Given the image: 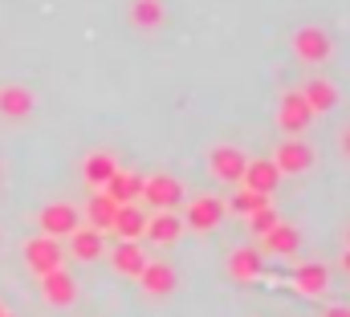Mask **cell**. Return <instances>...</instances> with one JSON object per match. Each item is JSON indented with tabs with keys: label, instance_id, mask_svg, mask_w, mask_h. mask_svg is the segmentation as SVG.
<instances>
[{
	"label": "cell",
	"instance_id": "6da1fadb",
	"mask_svg": "<svg viewBox=\"0 0 350 317\" xmlns=\"http://www.w3.org/2000/svg\"><path fill=\"white\" fill-rule=\"evenodd\" d=\"M143 199L159 212L183 208V183L175 175H151V179H143Z\"/></svg>",
	"mask_w": 350,
	"mask_h": 317
},
{
	"label": "cell",
	"instance_id": "7a4b0ae2",
	"mask_svg": "<svg viewBox=\"0 0 350 317\" xmlns=\"http://www.w3.org/2000/svg\"><path fill=\"white\" fill-rule=\"evenodd\" d=\"M293 53H297L301 61H326V57L334 53V41H330L326 29L310 25V29H297V33H293Z\"/></svg>",
	"mask_w": 350,
	"mask_h": 317
},
{
	"label": "cell",
	"instance_id": "3957f363",
	"mask_svg": "<svg viewBox=\"0 0 350 317\" xmlns=\"http://www.w3.org/2000/svg\"><path fill=\"white\" fill-rule=\"evenodd\" d=\"M310 118H314V110L306 106L301 89H289V94L281 98V106H277V126H281L285 135H301V130L310 126Z\"/></svg>",
	"mask_w": 350,
	"mask_h": 317
},
{
	"label": "cell",
	"instance_id": "277c9868",
	"mask_svg": "<svg viewBox=\"0 0 350 317\" xmlns=\"http://www.w3.org/2000/svg\"><path fill=\"white\" fill-rule=\"evenodd\" d=\"M37 224H41L45 236L62 240V236H70V232L78 228V208H74V204H49V208L37 212Z\"/></svg>",
	"mask_w": 350,
	"mask_h": 317
},
{
	"label": "cell",
	"instance_id": "5b68a950",
	"mask_svg": "<svg viewBox=\"0 0 350 317\" xmlns=\"http://www.w3.org/2000/svg\"><path fill=\"white\" fill-rule=\"evenodd\" d=\"M25 264H29L37 277H41V273H49V268H62V244L41 232L37 240H29V244H25Z\"/></svg>",
	"mask_w": 350,
	"mask_h": 317
},
{
	"label": "cell",
	"instance_id": "8992f818",
	"mask_svg": "<svg viewBox=\"0 0 350 317\" xmlns=\"http://www.w3.org/2000/svg\"><path fill=\"white\" fill-rule=\"evenodd\" d=\"M245 163H249V155H245L241 147H216V151L208 155V167H212V175H216L220 183H241Z\"/></svg>",
	"mask_w": 350,
	"mask_h": 317
},
{
	"label": "cell",
	"instance_id": "52a82bcc",
	"mask_svg": "<svg viewBox=\"0 0 350 317\" xmlns=\"http://www.w3.org/2000/svg\"><path fill=\"white\" fill-rule=\"evenodd\" d=\"M273 163H277V171H281V175H301V171H310V167H314V147H310V143L289 139V143H281V147H277Z\"/></svg>",
	"mask_w": 350,
	"mask_h": 317
},
{
	"label": "cell",
	"instance_id": "ba28073f",
	"mask_svg": "<svg viewBox=\"0 0 350 317\" xmlns=\"http://www.w3.org/2000/svg\"><path fill=\"white\" fill-rule=\"evenodd\" d=\"M98 191H106L114 204H139V199H143V175H135V171H122V167H118V171L98 187Z\"/></svg>",
	"mask_w": 350,
	"mask_h": 317
},
{
	"label": "cell",
	"instance_id": "9c48e42d",
	"mask_svg": "<svg viewBox=\"0 0 350 317\" xmlns=\"http://www.w3.org/2000/svg\"><path fill=\"white\" fill-rule=\"evenodd\" d=\"M224 204L216 199V195H200V199H191L187 204V228H196V232H212L220 220H224Z\"/></svg>",
	"mask_w": 350,
	"mask_h": 317
},
{
	"label": "cell",
	"instance_id": "30bf717a",
	"mask_svg": "<svg viewBox=\"0 0 350 317\" xmlns=\"http://www.w3.org/2000/svg\"><path fill=\"white\" fill-rule=\"evenodd\" d=\"M277 183H281V171H277V163H273V158H249V163H245L241 187H253V191L273 195V191H277Z\"/></svg>",
	"mask_w": 350,
	"mask_h": 317
},
{
	"label": "cell",
	"instance_id": "8fae6325",
	"mask_svg": "<svg viewBox=\"0 0 350 317\" xmlns=\"http://www.w3.org/2000/svg\"><path fill=\"white\" fill-rule=\"evenodd\" d=\"M183 220L175 216V212H155L151 220H147V228H143V236L151 240V244H159V248H172L175 240H183Z\"/></svg>",
	"mask_w": 350,
	"mask_h": 317
},
{
	"label": "cell",
	"instance_id": "7c38bea8",
	"mask_svg": "<svg viewBox=\"0 0 350 317\" xmlns=\"http://www.w3.org/2000/svg\"><path fill=\"white\" fill-rule=\"evenodd\" d=\"M41 293L49 305H70L78 297V285L66 268H49V273H41Z\"/></svg>",
	"mask_w": 350,
	"mask_h": 317
},
{
	"label": "cell",
	"instance_id": "4fadbf2b",
	"mask_svg": "<svg viewBox=\"0 0 350 317\" xmlns=\"http://www.w3.org/2000/svg\"><path fill=\"white\" fill-rule=\"evenodd\" d=\"M135 281H143V293H151V297H167V293H175V268L163 264V260H147L143 273H139Z\"/></svg>",
	"mask_w": 350,
	"mask_h": 317
},
{
	"label": "cell",
	"instance_id": "5bb4252c",
	"mask_svg": "<svg viewBox=\"0 0 350 317\" xmlns=\"http://www.w3.org/2000/svg\"><path fill=\"white\" fill-rule=\"evenodd\" d=\"M143 228H147L143 208H135V204H118L110 232H118V240H139V236H143Z\"/></svg>",
	"mask_w": 350,
	"mask_h": 317
},
{
	"label": "cell",
	"instance_id": "9a60e30c",
	"mask_svg": "<svg viewBox=\"0 0 350 317\" xmlns=\"http://www.w3.org/2000/svg\"><path fill=\"white\" fill-rule=\"evenodd\" d=\"M110 264H114L122 277H139V273H143V264H147L143 244H139V240H122V244L110 252Z\"/></svg>",
	"mask_w": 350,
	"mask_h": 317
},
{
	"label": "cell",
	"instance_id": "2e32d148",
	"mask_svg": "<svg viewBox=\"0 0 350 317\" xmlns=\"http://www.w3.org/2000/svg\"><path fill=\"white\" fill-rule=\"evenodd\" d=\"M293 285H297V293H306V297H322V293L330 289V268H326V264H301V268L293 273Z\"/></svg>",
	"mask_w": 350,
	"mask_h": 317
},
{
	"label": "cell",
	"instance_id": "e0dca14e",
	"mask_svg": "<svg viewBox=\"0 0 350 317\" xmlns=\"http://www.w3.org/2000/svg\"><path fill=\"white\" fill-rule=\"evenodd\" d=\"M261 252L257 248H232V256H228V277L232 281H257L261 277Z\"/></svg>",
	"mask_w": 350,
	"mask_h": 317
},
{
	"label": "cell",
	"instance_id": "ac0fdd59",
	"mask_svg": "<svg viewBox=\"0 0 350 317\" xmlns=\"http://www.w3.org/2000/svg\"><path fill=\"white\" fill-rule=\"evenodd\" d=\"M261 240H265V252H273V256H293V252H297V240H301V232H297L293 224H281V220H277V224H273Z\"/></svg>",
	"mask_w": 350,
	"mask_h": 317
},
{
	"label": "cell",
	"instance_id": "d6986e66",
	"mask_svg": "<svg viewBox=\"0 0 350 317\" xmlns=\"http://www.w3.org/2000/svg\"><path fill=\"white\" fill-rule=\"evenodd\" d=\"M0 114L4 118H29L33 114V94L25 85H0Z\"/></svg>",
	"mask_w": 350,
	"mask_h": 317
},
{
	"label": "cell",
	"instance_id": "ffe728a7",
	"mask_svg": "<svg viewBox=\"0 0 350 317\" xmlns=\"http://www.w3.org/2000/svg\"><path fill=\"white\" fill-rule=\"evenodd\" d=\"M301 98H306V106H310L314 114H326V110H334V102H338V89H334L326 78H314V81H306Z\"/></svg>",
	"mask_w": 350,
	"mask_h": 317
},
{
	"label": "cell",
	"instance_id": "44dd1931",
	"mask_svg": "<svg viewBox=\"0 0 350 317\" xmlns=\"http://www.w3.org/2000/svg\"><path fill=\"white\" fill-rule=\"evenodd\" d=\"M102 248H106V244H102V232H98V228H74V232H70V252H74L78 260H98Z\"/></svg>",
	"mask_w": 350,
	"mask_h": 317
},
{
	"label": "cell",
	"instance_id": "7402d4cb",
	"mask_svg": "<svg viewBox=\"0 0 350 317\" xmlns=\"http://www.w3.org/2000/svg\"><path fill=\"white\" fill-rule=\"evenodd\" d=\"M131 20L139 29H159L167 20V4L163 0H131Z\"/></svg>",
	"mask_w": 350,
	"mask_h": 317
},
{
	"label": "cell",
	"instance_id": "603a6c76",
	"mask_svg": "<svg viewBox=\"0 0 350 317\" xmlns=\"http://www.w3.org/2000/svg\"><path fill=\"white\" fill-rule=\"evenodd\" d=\"M114 171H118V163L106 155V151H94V155H86V163H82V179H86L90 187H102Z\"/></svg>",
	"mask_w": 350,
	"mask_h": 317
},
{
	"label": "cell",
	"instance_id": "cb8c5ba5",
	"mask_svg": "<svg viewBox=\"0 0 350 317\" xmlns=\"http://www.w3.org/2000/svg\"><path fill=\"white\" fill-rule=\"evenodd\" d=\"M114 212H118V204H114L106 191H98V195L86 204L90 228H98V232H110V224H114Z\"/></svg>",
	"mask_w": 350,
	"mask_h": 317
},
{
	"label": "cell",
	"instance_id": "d4e9b609",
	"mask_svg": "<svg viewBox=\"0 0 350 317\" xmlns=\"http://www.w3.org/2000/svg\"><path fill=\"white\" fill-rule=\"evenodd\" d=\"M265 204H269V195H265V191H253V187H241V191L232 195V204H228V208H232L237 216H253V212H257V208H265Z\"/></svg>",
	"mask_w": 350,
	"mask_h": 317
},
{
	"label": "cell",
	"instance_id": "484cf974",
	"mask_svg": "<svg viewBox=\"0 0 350 317\" xmlns=\"http://www.w3.org/2000/svg\"><path fill=\"white\" fill-rule=\"evenodd\" d=\"M277 220H281V216L273 212V204H265V208H257V212L249 216V224H253V232H257V236H265V232H269Z\"/></svg>",
	"mask_w": 350,
	"mask_h": 317
},
{
	"label": "cell",
	"instance_id": "4316f807",
	"mask_svg": "<svg viewBox=\"0 0 350 317\" xmlns=\"http://www.w3.org/2000/svg\"><path fill=\"white\" fill-rule=\"evenodd\" d=\"M322 317H350V309H347V305H330Z\"/></svg>",
	"mask_w": 350,
	"mask_h": 317
},
{
	"label": "cell",
	"instance_id": "83f0119b",
	"mask_svg": "<svg viewBox=\"0 0 350 317\" xmlns=\"http://www.w3.org/2000/svg\"><path fill=\"white\" fill-rule=\"evenodd\" d=\"M342 273H350V248H347V256H342Z\"/></svg>",
	"mask_w": 350,
	"mask_h": 317
},
{
	"label": "cell",
	"instance_id": "f1b7e54d",
	"mask_svg": "<svg viewBox=\"0 0 350 317\" xmlns=\"http://www.w3.org/2000/svg\"><path fill=\"white\" fill-rule=\"evenodd\" d=\"M342 147H347V155H350V130H347V135H342Z\"/></svg>",
	"mask_w": 350,
	"mask_h": 317
},
{
	"label": "cell",
	"instance_id": "f546056e",
	"mask_svg": "<svg viewBox=\"0 0 350 317\" xmlns=\"http://www.w3.org/2000/svg\"><path fill=\"white\" fill-rule=\"evenodd\" d=\"M347 248H350V224H347Z\"/></svg>",
	"mask_w": 350,
	"mask_h": 317
},
{
	"label": "cell",
	"instance_id": "4dcf8cb0",
	"mask_svg": "<svg viewBox=\"0 0 350 317\" xmlns=\"http://www.w3.org/2000/svg\"><path fill=\"white\" fill-rule=\"evenodd\" d=\"M0 317H4V305H0Z\"/></svg>",
	"mask_w": 350,
	"mask_h": 317
},
{
	"label": "cell",
	"instance_id": "1f68e13d",
	"mask_svg": "<svg viewBox=\"0 0 350 317\" xmlns=\"http://www.w3.org/2000/svg\"><path fill=\"white\" fill-rule=\"evenodd\" d=\"M4 317H12V314H4Z\"/></svg>",
	"mask_w": 350,
	"mask_h": 317
}]
</instances>
